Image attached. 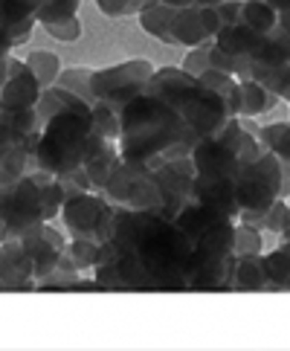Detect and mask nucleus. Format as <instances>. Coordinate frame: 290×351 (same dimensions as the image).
<instances>
[{"label":"nucleus","mask_w":290,"mask_h":351,"mask_svg":"<svg viewBox=\"0 0 290 351\" xmlns=\"http://www.w3.org/2000/svg\"><path fill=\"white\" fill-rule=\"evenodd\" d=\"M250 61H258V64H290V35L276 23L267 35H261Z\"/></svg>","instance_id":"obj_21"},{"label":"nucleus","mask_w":290,"mask_h":351,"mask_svg":"<svg viewBox=\"0 0 290 351\" xmlns=\"http://www.w3.org/2000/svg\"><path fill=\"white\" fill-rule=\"evenodd\" d=\"M282 99L273 96L267 87H261L256 79H238V117H261L273 110Z\"/></svg>","instance_id":"obj_18"},{"label":"nucleus","mask_w":290,"mask_h":351,"mask_svg":"<svg viewBox=\"0 0 290 351\" xmlns=\"http://www.w3.org/2000/svg\"><path fill=\"white\" fill-rule=\"evenodd\" d=\"M90 73H93L90 67H70V70H61V73H58V79H56V84L67 87V90H73V93H79L84 102H90V105H93Z\"/></svg>","instance_id":"obj_32"},{"label":"nucleus","mask_w":290,"mask_h":351,"mask_svg":"<svg viewBox=\"0 0 290 351\" xmlns=\"http://www.w3.org/2000/svg\"><path fill=\"white\" fill-rule=\"evenodd\" d=\"M64 200L67 195L58 174L41 169L23 171L18 178L0 183V241L21 238L38 223L56 221Z\"/></svg>","instance_id":"obj_5"},{"label":"nucleus","mask_w":290,"mask_h":351,"mask_svg":"<svg viewBox=\"0 0 290 351\" xmlns=\"http://www.w3.org/2000/svg\"><path fill=\"white\" fill-rule=\"evenodd\" d=\"M145 87L154 90L157 96H162L169 105L178 108V114L183 117L186 128H189V140H192V145L206 140L209 134H215L226 119H232V110L223 102V96L215 93L197 76H192V73H186L183 67L154 70V76L148 79Z\"/></svg>","instance_id":"obj_6"},{"label":"nucleus","mask_w":290,"mask_h":351,"mask_svg":"<svg viewBox=\"0 0 290 351\" xmlns=\"http://www.w3.org/2000/svg\"><path fill=\"white\" fill-rule=\"evenodd\" d=\"M64 253H67V258H70L73 270L87 273V270H93V267H96L99 253H102V244L90 241V238H70Z\"/></svg>","instance_id":"obj_28"},{"label":"nucleus","mask_w":290,"mask_h":351,"mask_svg":"<svg viewBox=\"0 0 290 351\" xmlns=\"http://www.w3.org/2000/svg\"><path fill=\"white\" fill-rule=\"evenodd\" d=\"M287 221H290L287 197H276V200H273V206H270L267 212H264V218H261V230H264V232L279 235V232L287 227Z\"/></svg>","instance_id":"obj_33"},{"label":"nucleus","mask_w":290,"mask_h":351,"mask_svg":"<svg viewBox=\"0 0 290 351\" xmlns=\"http://www.w3.org/2000/svg\"><path fill=\"white\" fill-rule=\"evenodd\" d=\"M287 206H290V197H287ZM279 238H282V241H290V221H287V227L279 232Z\"/></svg>","instance_id":"obj_40"},{"label":"nucleus","mask_w":290,"mask_h":351,"mask_svg":"<svg viewBox=\"0 0 290 351\" xmlns=\"http://www.w3.org/2000/svg\"><path fill=\"white\" fill-rule=\"evenodd\" d=\"M21 241L35 265V282H44L49 273L58 270L61 256H64V250H67V238L53 227V221L38 223L29 232H23Z\"/></svg>","instance_id":"obj_12"},{"label":"nucleus","mask_w":290,"mask_h":351,"mask_svg":"<svg viewBox=\"0 0 290 351\" xmlns=\"http://www.w3.org/2000/svg\"><path fill=\"white\" fill-rule=\"evenodd\" d=\"M44 32L53 35L56 41H64V44L79 41L82 38V21H79V15H75V18L58 21V23H44Z\"/></svg>","instance_id":"obj_34"},{"label":"nucleus","mask_w":290,"mask_h":351,"mask_svg":"<svg viewBox=\"0 0 290 351\" xmlns=\"http://www.w3.org/2000/svg\"><path fill=\"white\" fill-rule=\"evenodd\" d=\"M148 0H96L99 12H105L108 18H128V15H136Z\"/></svg>","instance_id":"obj_35"},{"label":"nucleus","mask_w":290,"mask_h":351,"mask_svg":"<svg viewBox=\"0 0 290 351\" xmlns=\"http://www.w3.org/2000/svg\"><path fill=\"white\" fill-rule=\"evenodd\" d=\"M258 143L270 148L282 162H290V122H270L258 128Z\"/></svg>","instance_id":"obj_27"},{"label":"nucleus","mask_w":290,"mask_h":351,"mask_svg":"<svg viewBox=\"0 0 290 351\" xmlns=\"http://www.w3.org/2000/svg\"><path fill=\"white\" fill-rule=\"evenodd\" d=\"M238 21L247 23L250 29L267 35L276 23H279V15H276V9L267 3V0H241V18Z\"/></svg>","instance_id":"obj_24"},{"label":"nucleus","mask_w":290,"mask_h":351,"mask_svg":"<svg viewBox=\"0 0 290 351\" xmlns=\"http://www.w3.org/2000/svg\"><path fill=\"white\" fill-rule=\"evenodd\" d=\"M93 279L99 291H189L192 241L174 218L117 204Z\"/></svg>","instance_id":"obj_1"},{"label":"nucleus","mask_w":290,"mask_h":351,"mask_svg":"<svg viewBox=\"0 0 290 351\" xmlns=\"http://www.w3.org/2000/svg\"><path fill=\"white\" fill-rule=\"evenodd\" d=\"M230 291H276V285H273L270 273H267V261H264V253L235 256Z\"/></svg>","instance_id":"obj_15"},{"label":"nucleus","mask_w":290,"mask_h":351,"mask_svg":"<svg viewBox=\"0 0 290 351\" xmlns=\"http://www.w3.org/2000/svg\"><path fill=\"white\" fill-rule=\"evenodd\" d=\"M282 180H285L282 160L270 148H261V154L232 178L238 221H247L261 230L264 212L273 206L276 197H282Z\"/></svg>","instance_id":"obj_8"},{"label":"nucleus","mask_w":290,"mask_h":351,"mask_svg":"<svg viewBox=\"0 0 290 351\" xmlns=\"http://www.w3.org/2000/svg\"><path fill=\"white\" fill-rule=\"evenodd\" d=\"M171 12H174V6L166 3V0H148V3L136 12V18H140V27L145 29V35L157 38L160 44H171V35H169Z\"/></svg>","instance_id":"obj_19"},{"label":"nucleus","mask_w":290,"mask_h":351,"mask_svg":"<svg viewBox=\"0 0 290 351\" xmlns=\"http://www.w3.org/2000/svg\"><path fill=\"white\" fill-rule=\"evenodd\" d=\"M35 291H99L93 276H84L79 270H56L44 282H38Z\"/></svg>","instance_id":"obj_23"},{"label":"nucleus","mask_w":290,"mask_h":351,"mask_svg":"<svg viewBox=\"0 0 290 351\" xmlns=\"http://www.w3.org/2000/svg\"><path fill=\"white\" fill-rule=\"evenodd\" d=\"M204 84H209L215 93L223 96V102L230 105L232 110V117H238V76H232V73H223V70H215V67H209L204 70L197 76Z\"/></svg>","instance_id":"obj_26"},{"label":"nucleus","mask_w":290,"mask_h":351,"mask_svg":"<svg viewBox=\"0 0 290 351\" xmlns=\"http://www.w3.org/2000/svg\"><path fill=\"white\" fill-rule=\"evenodd\" d=\"M285 102H287V105H290V96H287V99H285Z\"/></svg>","instance_id":"obj_41"},{"label":"nucleus","mask_w":290,"mask_h":351,"mask_svg":"<svg viewBox=\"0 0 290 351\" xmlns=\"http://www.w3.org/2000/svg\"><path fill=\"white\" fill-rule=\"evenodd\" d=\"M154 70L157 67L151 64L148 58H128V61H122V64L93 70L90 73L93 102H105L122 114V108L148 84V79L154 76Z\"/></svg>","instance_id":"obj_10"},{"label":"nucleus","mask_w":290,"mask_h":351,"mask_svg":"<svg viewBox=\"0 0 290 351\" xmlns=\"http://www.w3.org/2000/svg\"><path fill=\"white\" fill-rule=\"evenodd\" d=\"M0 21L9 27L15 47L29 44L32 29L38 27V18H35V9L29 6V0H0Z\"/></svg>","instance_id":"obj_17"},{"label":"nucleus","mask_w":290,"mask_h":351,"mask_svg":"<svg viewBox=\"0 0 290 351\" xmlns=\"http://www.w3.org/2000/svg\"><path fill=\"white\" fill-rule=\"evenodd\" d=\"M186 73H192V76H200L204 70H209V41H204L200 47H192L186 49L183 56V64H180Z\"/></svg>","instance_id":"obj_36"},{"label":"nucleus","mask_w":290,"mask_h":351,"mask_svg":"<svg viewBox=\"0 0 290 351\" xmlns=\"http://www.w3.org/2000/svg\"><path fill=\"white\" fill-rule=\"evenodd\" d=\"M38 136L29 154V171L64 174L82 169L108 143L93 125V105L61 84H49L38 96Z\"/></svg>","instance_id":"obj_2"},{"label":"nucleus","mask_w":290,"mask_h":351,"mask_svg":"<svg viewBox=\"0 0 290 351\" xmlns=\"http://www.w3.org/2000/svg\"><path fill=\"white\" fill-rule=\"evenodd\" d=\"M221 32V15L218 6H174L169 35L171 47H200L204 41H212Z\"/></svg>","instance_id":"obj_11"},{"label":"nucleus","mask_w":290,"mask_h":351,"mask_svg":"<svg viewBox=\"0 0 290 351\" xmlns=\"http://www.w3.org/2000/svg\"><path fill=\"white\" fill-rule=\"evenodd\" d=\"M117 204L105 192H79L70 195L61 206V221L70 238H90L96 244H105L113 232Z\"/></svg>","instance_id":"obj_9"},{"label":"nucleus","mask_w":290,"mask_h":351,"mask_svg":"<svg viewBox=\"0 0 290 351\" xmlns=\"http://www.w3.org/2000/svg\"><path fill=\"white\" fill-rule=\"evenodd\" d=\"M35 265L21 238L0 241V291H35Z\"/></svg>","instance_id":"obj_13"},{"label":"nucleus","mask_w":290,"mask_h":351,"mask_svg":"<svg viewBox=\"0 0 290 351\" xmlns=\"http://www.w3.org/2000/svg\"><path fill=\"white\" fill-rule=\"evenodd\" d=\"M117 148L119 157L131 166H157L169 157H189L195 145L189 140V128L178 108L143 87L122 108Z\"/></svg>","instance_id":"obj_3"},{"label":"nucleus","mask_w":290,"mask_h":351,"mask_svg":"<svg viewBox=\"0 0 290 351\" xmlns=\"http://www.w3.org/2000/svg\"><path fill=\"white\" fill-rule=\"evenodd\" d=\"M195 200L206 204L212 209L223 212L238 221V200H235V189L230 178H195Z\"/></svg>","instance_id":"obj_16"},{"label":"nucleus","mask_w":290,"mask_h":351,"mask_svg":"<svg viewBox=\"0 0 290 351\" xmlns=\"http://www.w3.org/2000/svg\"><path fill=\"white\" fill-rule=\"evenodd\" d=\"M29 6L35 9L38 23L44 27V23H58V21L75 18L82 0H29Z\"/></svg>","instance_id":"obj_25"},{"label":"nucleus","mask_w":290,"mask_h":351,"mask_svg":"<svg viewBox=\"0 0 290 351\" xmlns=\"http://www.w3.org/2000/svg\"><path fill=\"white\" fill-rule=\"evenodd\" d=\"M279 27L290 35V12H285V15H279Z\"/></svg>","instance_id":"obj_39"},{"label":"nucleus","mask_w":290,"mask_h":351,"mask_svg":"<svg viewBox=\"0 0 290 351\" xmlns=\"http://www.w3.org/2000/svg\"><path fill=\"white\" fill-rule=\"evenodd\" d=\"M247 79H256L261 87H267L279 99L290 96V64H258V61H250Z\"/></svg>","instance_id":"obj_22"},{"label":"nucleus","mask_w":290,"mask_h":351,"mask_svg":"<svg viewBox=\"0 0 290 351\" xmlns=\"http://www.w3.org/2000/svg\"><path fill=\"white\" fill-rule=\"evenodd\" d=\"M232 250H235V256H253V253H264L261 230H258V227H253V223H247V221H235Z\"/></svg>","instance_id":"obj_31"},{"label":"nucleus","mask_w":290,"mask_h":351,"mask_svg":"<svg viewBox=\"0 0 290 351\" xmlns=\"http://www.w3.org/2000/svg\"><path fill=\"white\" fill-rule=\"evenodd\" d=\"M12 49H15V41H12V32L3 21H0V56H12Z\"/></svg>","instance_id":"obj_37"},{"label":"nucleus","mask_w":290,"mask_h":351,"mask_svg":"<svg viewBox=\"0 0 290 351\" xmlns=\"http://www.w3.org/2000/svg\"><path fill=\"white\" fill-rule=\"evenodd\" d=\"M41 82L32 73V67L23 58H12L9 61V73L6 82L0 87V108L3 110H27L38 105V96H41Z\"/></svg>","instance_id":"obj_14"},{"label":"nucleus","mask_w":290,"mask_h":351,"mask_svg":"<svg viewBox=\"0 0 290 351\" xmlns=\"http://www.w3.org/2000/svg\"><path fill=\"white\" fill-rule=\"evenodd\" d=\"M119 162H122V157H119L117 143H108L102 152L93 154L90 160L84 162V174H87V180H90V189H93V192H105L110 174L117 171Z\"/></svg>","instance_id":"obj_20"},{"label":"nucleus","mask_w":290,"mask_h":351,"mask_svg":"<svg viewBox=\"0 0 290 351\" xmlns=\"http://www.w3.org/2000/svg\"><path fill=\"white\" fill-rule=\"evenodd\" d=\"M23 61L32 67V73L38 76V82H41V87L56 84L58 73H61V58L56 53H49V49H32Z\"/></svg>","instance_id":"obj_30"},{"label":"nucleus","mask_w":290,"mask_h":351,"mask_svg":"<svg viewBox=\"0 0 290 351\" xmlns=\"http://www.w3.org/2000/svg\"><path fill=\"white\" fill-rule=\"evenodd\" d=\"M264 261H267V273L276 291H290V241H282L276 250L264 253Z\"/></svg>","instance_id":"obj_29"},{"label":"nucleus","mask_w":290,"mask_h":351,"mask_svg":"<svg viewBox=\"0 0 290 351\" xmlns=\"http://www.w3.org/2000/svg\"><path fill=\"white\" fill-rule=\"evenodd\" d=\"M171 6H221L223 0H166Z\"/></svg>","instance_id":"obj_38"},{"label":"nucleus","mask_w":290,"mask_h":351,"mask_svg":"<svg viewBox=\"0 0 290 351\" xmlns=\"http://www.w3.org/2000/svg\"><path fill=\"white\" fill-rule=\"evenodd\" d=\"M195 178L192 154L169 157L157 166H131V186L122 206L151 209L174 218L189 200H195Z\"/></svg>","instance_id":"obj_7"},{"label":"nucleus","mask_w":290,"mask_h":351,"mask_svg":"<svg viewBox=\"0 0 290 351\" xmlns=\"http://www.w3.org/2000/svg\"><path fill=\"white\" fill-rule=\"evenodd\" d=\"M174 221L180 223V230L192 241V282H189V291H230L235 265V218L200 204V200H189L174 215Z\"/></svg>","instance_id":"obj_4"}]
</instances>
